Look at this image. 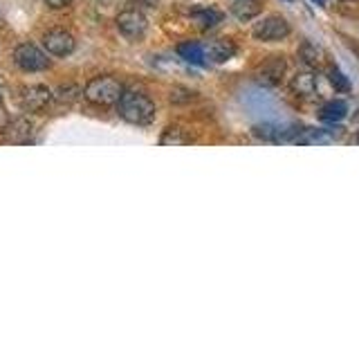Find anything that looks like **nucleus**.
<instances>
[{
	"label": "nucleus",
	"instance_id": "nucleus-5",
	"mask_svg": "<svg viewBox=\"0 0 359 337\" xmlns=\"http://www.w3.org/2000/svg\"><path fill=\"white\" fill-rule=\"evenodd\" d=\"M146 25H149V22H146L144 14H140V11H135V9H126L117 16V27L126 39H142L146 34Z\"/></svg>",
	"mask_w": 359,
	"mask_h": 337
},
{
	"label": "nucleus",
	"instance_id": "nucleus-9",
	"mask_svg": "<svg viewBox=\"0 0 359 337\" xmlns=\"http://www.w3.org/2000/svg\"><path fill=\"white\" fill-rule=\"evenodd\" d=\"M337 140V135L332 131H325V128H306V131H299L294 135V144L299 146H325V144H332Z\"/></svg>",
	"mask_w": 359,
	"mask_h": 337
},
{
	"label": "nucleus",
	"instance_id": "nucleus-16",
	"mask_svg": "<svg viewBox=\"0 0 359 337\" xmlns=\"http://www.w3.org/2000/svg\"><path fill=\"white\" fill-rule=\"evenodd\" d=\"M177 54L182 56L184 61L194 63V65H205L207 56H205V48L200 43H182L177 48Z\"/></svg>",
	"mask_w": 359,
	"mask_h": 337
},
{
	"label": "nucleus",
	"instance_id": "nucleus-7",
	"mask_svg": "<svg viewBox=\"0 0 359 337\" xmlns=\"http://www.w3.org/2000/svg\"><path fill=\"white\" fill-rule=\"evenodd\" d=\"M43 48L54 56H67L74 52V39L63 29H52L43 37Z\"/></svg>",
	"mask_w": 359,
	"mask_h": 337
},
{
	"label": "nucleus",
	"instance_id": "nucleus-12",
	"mask_svg": "<svg viewBox=\"0 0 359 337\" xmlns=\"http://www.w3.org/2000/svg\"><path fill=\"white\" fill-rule=\"evenodd\" d=\"M319 88V77L314 72H299L294 79H292V90H294L297 95H303V97H310L317 93Z\"/></svg>",
	"mask_w": 359,
	"mask_h": 337
},
{
	"label": "nucleus",
	"instance_id": "nucleus-11",
	"mask_svg": "<svg viewBox=\"0 0 359 337\" xmlns=\"http://www.w3.org/2000/svg\"><path fill=\"white\" fill-rule=\"evenodd\" d=\"M299 59L306 63L308 67H314V70H319V67L325 65V52L319 48V45H314L310 41H303L301 48H299Z\"/></svg>",
	"mask_w": 359,
	"mask_h": 337
},
{
	"label": "nucleus",
	"instance_id": "nucleus-2",
	"mask_svg": "<svg viewBox=\"0 0 359 337\" xmlns=\"http://www.w3.org/2000/svg\"><path fill=\"white\" fill-rule=\"evenodd\" d=\"M123 93H126V90H123L121 81H117L115 77H97L86 86V97L97 106L119 104Z\"/></svg>",
	"mask_w": 359,
	"mask_h": 337
},
{
	"label": "nucleus",
	"instance_id": "nucleus-23",
	"mask_svg": "<svg viewBox=\"0 0 359 337\" xmlns=\"http://www.w3.org/2000/svg\"><path fill=\"white\" fill-rule=\"evenodd\" d=\"M357 142H359V135H357Z\"/></svg>",
	"mask_w": 359,
	"mask_h": 337
},
{
	"label": "nucleus",
	"instance_id": "nucleus-22",
	"mask_svg": "<svg viewBox=\"0 0 359 337\" xmlns=\"http://www.w3.org/2000/svg\"><path fill=\"white\" fill-rule=\"evenodd\" d=\"M0 93H3V84H0Z\"/></svg>",
	"mask_w": 359,
	"mask_h": 337
},
{
	"label": "nucleus",
	"instance_id": "nucleus-13",
	"mask_svg": "<svg viewBox=\"0 0 359 337\" xmlns=\"http://www.w3.org/2000/svg\"><path fill=\"white\" fill-rule=\"evenodd\" d=\"M346 115H348L346 101L334 99V101H328V104H325V106L321 108L319 119H321V121H328V124H334V121H341Z\"/></svg>",
	"mask_w": 359,
	"mask_h": 337
},
{
	"label": "nucleus",
	"instance_id": "nucleus-20",
	"mask_svg": "<svg viewBox=\"0 0 359 337\" xmlns=\"http://www.w3.org/2000/svg\"><path fill=\"white\" fill-rule=\"evenodd\" d=\"M45 3H48L52 9H63V7H67L72 3V0H45Z\"/></svg>",
	"mask_w": 359,
	"mask_h": 337
},
{
	"label": "nucleus",
	"instance_id": "nucleus-8",
	"mask_svg": "<svg viewBox=\"0 0 359 337\" xmlns=\"http://www.w3.org/2000/svg\"><path fill=\"white\" fill-rule=\"evenodd\" d=\"M50 99H52V93L45 86H27L20 93V104L27 110H41L50 104Z\"/></svg>",
	"mask_w": 359,
	"mask_h": 337
},
{
	"label": "nucleus",
	"instance_id": "nucleus-18",
	"mask_svg": "<svg viewBox=\"0 0 359 337\" xmlns=\"http://www.w3.org/2000/svg\"><path fill=\"white\" fill-rule=\"evenodd\" d=\"M191 140L187 138V133L182 128H177V126H171V128H166L164 135L160 138V144L164 146H182V144H189Z\"/></svg>",
	"mask_w": 359,
	"mask_h": 337
},
{
	"label": "nucleus",
	"instance_id": "nucleus-4",
	"mask_svg": "<svg viewBox=\"0 0 359 337\" xmlns=\"http://www.w3.org/2000/svg\"><path fill=\"white\" fill-rule=\"evenodd\" d=\"M14 59H16V65L27 72H41L50 65V59L45 56V52H41V48H36V45H32V43L18 45L14 52Z\"/></svg>",
	"mask_w": 359,
	"mask_h": 337
},
{
	"label": "nucleus",
	"instance_id": "nucleus-17",
	"mask_svg": "<svg viewBox=\"0 0 359 337\" xmlns=\"http://www.w3.org/2000/svg\"><path fill=\"white\" fill-rule=\"evenodd\" d=\"M231 11L238 20L247 22V20H252L261 14V5H258L256 0H236V3L231 5Z\"/></svg>",
	"mask_w": 359,
	"mask_h": 337
},
{
	"label": "nucleus",
	"instance_id": "nucleus-21",
	"mask_svg": "<svg viewBox=\"0 0 359 337\" xmlns=\"http://www.w3.org/2000/svg\"><path fill=\"white\" fill-rule=\"evenodd\" d=\"M312 3H317V5H323V3H325V0H312Z\"/></svg>",
	"mask_w": 359,
	"mask_h": 337
},
{
	"label": "nucleus",
	"instance_id": "nucleus-3",
	"mask_svg": "<svg viewBox=\"0 0 359 337\" xmlns=\"http://www.w3.org/2000/svg\"><path fill=\"white\" fill-rule=\"evenodd\" d=\"M290 22L283 18V16H265L263 20H258L252 34H254V39L256 41H263V43H278V41H283L290 37Z\"/></svg>",
	"mask_w": 359,
	"mask_h": 337
},
{
	"label": "nucleus",
	"instance_id": "nucleus-19",
	"mask_svg": "<svg viewBox=\"0 0 359 337\" xmlns=\"http://www.w3.org/2000/svg\"><path fill=\"white\" fill-rule=\"evenodd\" d=\"M328 81L332 84L334 90H339V93H348L351 90V81H348V77L339 70V67H328Z\"/></svg>",
	"mask_w": 359,
	"mask_h": 337
},
{
	"label": "nucleus",
	"instance_id": "nucleus-10",
	"mask_svg": "<svg viewBox=\"0 0 359 337\" xmlns=\"http://www.w3.org/2000/svg\"><path fill=\"white\" fill-rule=\"evenodd\" d=\"M233 54H236V45L231 41L218 39V41H211L209 45H205V56H207L209 61H213V63L229 61Z\"/></svg>",
	"mask_w": 359,
	"mask_h": 337
},
{
	"label": "nucleus",
	"instance_id": "nucleus-6",
	"mask_svg": "<svg viewBox=\"0 0 359 337\" xmlns=\"http://www.w3.org/2000/svg\"><path fill=\"white\" fill-rule=\"evenodd\" d=\"M283 72H285L283 56H269L265 63L258 65L256 81L261 86H276V84H280V79H283Z\"/></svg>",
	"mask_w": 359,
	"mask_h": 337
},
{
	"label": "nucleus",
	"instance_id": "nucleus-1",
	"mask_svg": "<svg viewBox=\"0 0 359 337\" xmlns=\"http://www.w3.org/2000/svg\"><path fill=\"white\" fill-rule=\"evenodd\" d=\"M119 112L126 121L146 126L155 119V104L142 93H123L119 99Z\"/></svg>",
	"mask_w": 359,
	"mask_h": 337
},
{
	"label": "nucleus",
	"instance_id": "nucleus-15",
	"mask_svg": "<svg viewBox=\"0 0 359 337\" xmlns=\"http://www.w3.org/2000/svg\"><path fill=\"white\" fill-rule=\"evenodd\" d=\"M191 18L196 20V25L200 29H211V27H216L218 22H222V14L218 9H196L194 14H191Z\"/></svg>",
	"mask_w": 359,
	"mask_h": 337
},
{
	"label": "nucleus",
	"instance_id": "nucleus-14",
	"mask_svg": "<svg viewBox=\"0 0 359 337\" xmlns=\"http://www.w3.org/2000/svg\"><path fill=\"white\" fill-rule=\"evenodd\" d=\"M5 138L9 142H16V144H22V142H29L32 140V124L27 119H16L11 121V126L7 128V135Z\"/></svg>",
	"mask_w": 359,
	"mask_h": 337
}]
</instances>
